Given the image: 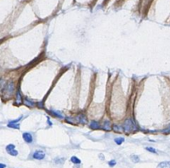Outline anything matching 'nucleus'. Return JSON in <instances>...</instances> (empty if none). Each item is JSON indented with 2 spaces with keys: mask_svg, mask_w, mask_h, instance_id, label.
Listing matches in <instances>:
<instances>
[{
  "mask_svg": "<svg viewBox=\"0 0 170 168\" xmlns=\"http://www.w3.org/2000/svg\"><path fill=\"white\" fill-rule=\"evenodd\" d=\"M123 127H124V132H127V133H129V132H133L134 130H135L136 126H135V124H134V122L133 121V120L129 119H127L126 121L124 123V124H123Z\"/></svg>",
  "mask_w": 170,
  "mask_h": 168,
  "instance_id": "obj_1",
  "label": "nucleus"
},
{
  "mask_svg": "<svg viewBox=\"0 0 170 168\" xmlns=\"http://www.w3.org/2000/svg\"><path fill=\"white\" fill-rule=\"evenodd\" d=\"M6 151L8 152V153L9 155L11 156H13V157H16V156H18V151L15 149V146L13 145V144H9L6 147Z\"/></svg>",
  "mask_w": 170,
  "mask_h": 168,
  "instance_id": "obj_2",
  "label": "nucleus"
},
{
  "mask_svg": "<svg viewBox=\"0 0 170 168\" xmlns=\"http://www.w3.org/2000/svg\"><path fill=\"white\" fill-rule=\"evenodd\" d=\"M45 152L43 151H41V150H37L34 153H33V158L36 160H42L45 158Z\"/></svg>",
  "mask_w": 170,
  "mask_h": 168,
  "instance_id": "obj_3",
  "label": "nucleus"
},
{
  "mask_svg": "<svg viewBox=\"0 0 170 168\" xmlns=\"http://www.w3.org/2000/svg\"><path fill=\"white\" fill-rule=\"evenodd\" d=\"M23 138L27 143H32V134L29 133V132H24V133L23 134Z\"/></svg>",
  "mask_w": 170,
  "mask_h": 168,
  "instance_id": "obj_4",
  "label": "nucleus"
},
{
  "mask_svg": "<svg viewBox=\"0 0 170 168\" xmlns=\"http://www.w3.org/2000/svg\"><path fill=\"white\" fill-rule=\"evenodd\" d=\"M76 119H77V121L80 122L81 124H86L87 123V119H86V115H84V114H79L76 117Z\"/></svg>",
  "mask_w": 170,
  "mask_h": 168,
  "instance_id": "obj_5",
  "label": "nucleus"
},
{
  "mask_svg": "<svg viewBox=\"0 0 170 168\" xmlns=\"http://www.w3.org/2000/svg\"><path fill=\"white\" fill-rule=\"evenodd\" d=\"M13 89H14L13 84V83H9V84H8V86H7V88H6V94H8V95H11L12 93H13Z\"/></svg>",
  "mask_w": 170,
  "mask_h": 168,
  "instance_id": "obj_6",
  "label": "nucleus"
},
{
  "mask_svg": "<svg viewBox=\"0 0 170 168\" xmlns=\"http://www.w3.org/2000/svg\"><path fill=\"white\" fill-rule=\"evenodd\" d=\"M90 127L92 129H98V128H100V124H99V123L98 122H96V121H91V123H90Z\"/></svg>",
  "mask_w": 170,
  "mask_h": 168,
  "instance_id": "obj_7",
  "label": "nucleus"
},
{
  "mask_svg": "<svg viewBox=\"0 0 170 168\" xmlns=\"http://www.w3.org/2000/svg\"><path fill=\"white\" fill-rule=\"evenodd\" d=\"M157 168H170V162H163L159 163Z\"/></svg>",
  "mask_w": 170,
  "mask_h": 168,
  "instance_id": "obj_8",
  "label": "nucleus"
},
{
  "mask_svg": "<svg viewBox=\"0 0 170 168\" xmlns=\"http://www.w3.org/2000/svg\"><path fill=\"white\" fill-rule=\"evenodd\" d=\"M103 128L106 130V131H110L111 129V124L109 121H105L103 124Z\"/></svg>",
  "mask_w": 170,
  "mask_h": 168,
  "instance_id": "obj_9",
  "label": "nucleus"
},
{
  "mask_svg": "<svg viewBox=\"0 0 170 168\" xmlns=\"http://www.w3.org/2000/svg\"><path fill=\"white\" fill-rule=\"evenodd\" d=\"M71 162L72 163H74V164H80V163H81V160H80L79 158H77L76 157H72L71 158Z\"/></svg>",
  "mask_w": 170,
  "mask_h": 168,
  "instance_id": "obj_10",
  "label": "nucleus"
},
{
  "mask_svg": "<svg viewBox=\"0 0 170 168\" xmlns=\"http://www.w3.org/2000/svg\"><path fill=\"white\" fill-rule=\"evenodd\" d=\"M115 143L118 144V145H120V144H122L124 142V138H117L115 139Z\"/></svg>",
  "mask_w": 170,
  "mask_h": 168,
  "instance_id": "obj_11",
  "label": "nucleus"
},
{
  "mask_svg": "<svg viewBox=\"0 0 170 168\" xmlns=\"http://www.w3.org/2000/svg\"><path fill=\"white\" fill-rule=\"evenodd\" d=\"M8 126L9 127H13V128H15V129H19V124H12V123H9L8 124Z\"/></svg>",
  "mask_w": 170,
  "mask_h": 168,
  "instance_id": "obj_12",
  "label": "nucleus"
},
{
  "mask_svg": "<svg viewBox=\"0 0 170 168\" xmlns=\"http://www.w3.org/2000/svg\"><path fill=\"white\" fill-rule=\"evenodd\" d=\"M25 105H27V106H28V107H33V106H34V103L26 99H25Z\"/></svg>",
  "mask_w": 170,
  "mask_h": 168,
  "instance_id": "obj_13",
  "label": "nucleus"
},
{
  "mask_svg": "<svg viewBox=\"0 0 170 168\" xmlns=\"http://www.w3.org/2000/svg\"><path fill=\"white\" fill-rule=\"evenodd\" d=\"M16 102L18 104L22 103V96H21V94L19 91H18V93H17V100H16Z\"/></svg>",
  "mask_w": 170,
  "mask_h": 168,
  "instance_id": "obj_14",
  "label": "nucleus"
},
{
  "mask_svg": "<svg viewBox=\"0 0 170 168\" xmlns=\"http://www.w3.org/2000/svg\"><path fill=\"white\" fill-rule=\"evenodd\" d=\"M113 130L116 132H122V129L120 128V127L118 126V125H114V126H113Z\"/></svg>",
  "mask_w": 170,
  "mask_h": 168,
  "instance_id": "obj_15",
  "label": "nucleus"
},
{
  "mask_svg": "<svg viewBox=\"0 0 170 168\" xmlns=\"http://www.w3.org/2000/svg\"><path fill=\"white\" fill-rule=\"evenodd\" d=\"M146 150L148 151V152H153V153H157V151L155 150L154 148H153V147H147L145 148Z\"/></svg>",
  "mask_w": 170,
  "mask_h": 168,
  "instance_id": "obj_16",
  "label": "nucleus"
},
{
  "mask_svg": "<svg viewBox=\"0 0 170 168\" xmlns=\"http://www.w3.org/2000/svg\"><path fill=\"white\" fill-rule=\"evenodd\" d=\"M116 165V162H115V160H111L109 162V166L110 167H114V166Z\"/></svg>",
  "mask_w": 170,
  "mask_h": 168,
  "instance_id": "obj_17",
  "label": "nucleus"
},
{
  "mask_svg": "<svg viewBox=\"0 0 170 168\" xmlns=\"http://www.w3.org/2000/svg\"><path fill=\"white\" fill-rule=\"evenodd\" d=\"M131 158L134 160V162H138L140 161V158L137 157V156H133V157H131Z\"/></svg>",
  "mask_w": 170,
  "mask_h": 168,
  "instance_id": "obj_18",
  "label": "nucleus"
},
{
  "mask_svg": "<svg viewBox=\"0 0 170 168\" xmlns=\"http://www.w3.org/2000/svg\"><path fill=\"white\" fill-rule=\"evenodd\" d=\"M4 88V81L3 80H0V89Z\"/></svg>",
  "mask_w": 170,
  "mask_h": 168,
  "instance_id": "obj_19",
  "label": "nucleus"
},
{
  "mask_svg": "<svg viewBox=\"0 0 170 168\" xmlns=\"http://www.w3.org/2000/svg\"><path fill=\"white\" fill-rule=\"evenodd\" d=\"M6 167V165L5 164H3V163H0V168H5Z\"/></svg>",
  "mask_w": 170,
  "mask_h": 168,
  "instance_id": "obj_20",
  "label": "nucleus"
}]
</instances>
